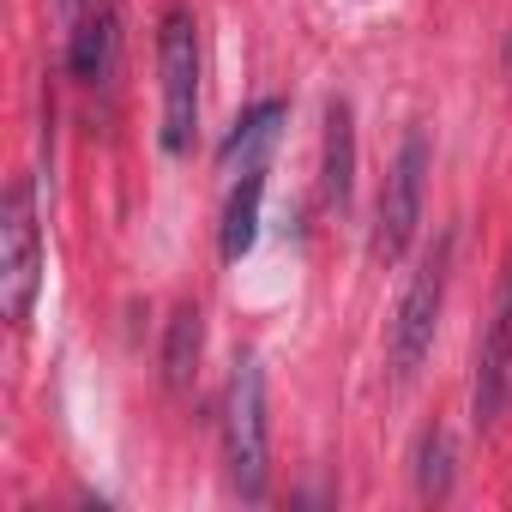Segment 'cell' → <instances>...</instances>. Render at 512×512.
<instances>
[{"label":"cell","instance_id":"cell-6","mask_svg":"<svg viewBox=\"0 0 512 512\" xmlns=\"http://www.w3.org/2000/svg\"><path fill=\"white\" fill-rule=\"evenodd\" d=\"M67 25V67L85 85H109L115 55H121V7L115 0H61Z\"/></svg>","mask_w":512,"mask_h":512},{"label":"cell","instance_id":"cell-5","mask_svg":"<svg viewBox=\"0 0 512 512\" xmlns=\"http://www.w3.org/2000/svg\"><path fill=\"white\" fill-rule=\"evenodd\" d=\"M422 187H428V139L410 133L374 205V260H404V247L416 241V223H422Z\"/></svg>","mask_w":512,"mask_h":512},{"label":"cell","instance_id":"cell-9","mask_svg":"<svg viewBox=\"0 0 512 512\" xmlns=\"http://www.w3.org/2000/svg\"><path fill=\"white\" fill-rule=\"evenodd\" d=\"M320 187H326V205H350V187H356V115L344 97L326 103V163H320Z\"/></svg>","mask_w":512,"mask_h":512},{"label":"cell","instance_id":"cell-10","mask_svg":"<svg viewBox=\"0 0 512 512\" xmlns=\"http://www.w3.org/2000/svg\"><path fill=\"white\" fill-rule=\"evenodd\" d=\"M260 199H266V175H260V169H247V175L235 181L229 205H223V235H217V247H223V260H229V266L253 247V235H260Z\"/></svg>","mask_w":512,"mask_h":512},{"label":"cell","instance_id":"cell-8","mask_svg":"<svg viewBox=\"0 0 512 512\" xmlns=\"http://www.w3.org/2000/svg\"><path fill=\"white\" fill-rule=\"evenodd\" d=\"M284 121H290V109H284L278 97L253 103V109H247V115L229 127V139H223V151H217V157H223V169H229V175H235V169H241V175H247V169H260V157L278 145Z\"/></svg>","mask_w":512,"mask_h":512},{"label":"cell","instance_id":"cell-1","mask_svg":"<svg viewBox=\"0 0 512 512\" xmlns=\"http://www.w3.org/2000/svg\"><path fill=\"white\" fill-rule=\"evenodd\" d=\"M157 73H163V151L181 157L199 133V25H193L187 7L163 13Z\"/></svg>","mask_w":512,"mask_h":512},{"label":"cell","instance_id":"cell-11","mask_svg":"<svg viewBox=\"0 0 512 512\" xmlns=\"http://www.w3.org/2000/svg\"><path fill=\"white\" fill-rule=\"evenodd\" d=\"M199 350H205V314H199L193 302H181V308L169 314V338H163V380H169L175 392L193 380Z\"/></svg>","mask_w":512,"mask_h":512},{"label":"cell","instance_id":"cell-3","mask_svg":"<svg viewBox=\"0 0 512 512\" xmlns=\"http://www.w3.org/2000/svg\"><path fill=\"white\" fill-rule=\"evenodd\" d=\"M43 290V235H37V193L31 181L7 187V205H0V308H7L13 326L31 320Z\"/></svg>","mask_w":512,"mask_h":512},{"label":"cell","instance_id":"cell-12","mask_svg":"<svg viewBox=\"0 0 512 512\" xmlns=\"http://www.w3.org/2000/svg\"><path fill=\"white\" fill-rule=\"evenodd\" d=\"M416 488H422V500H446L452 494V434L446 428L422 434V446H416Z\"/></svg>","mask_w":512,"mask_h":512},{"label":"cell","instance_id":"cell-7","mask_svg":"<svg viewBox=\"0 0 512 512\" xmlns=\"http://www.w3.org/2000/svg\"><path fill=\"white\" fill-rule=\"evenodd\" d=\"M506 392H512V253H506V272L494 290V314H488L482 344H476V386H470L476 422H494Z\"/></svg>","mask_w":512,"mask_h":512},{"label":"cell","instance_id":"cell-4","mask_svg":"<svg viewBox=\"0 0 512 512\" xmlns=\"http://www.w3.org/2000/svg\"><path fill=\"white\" fill-rule=\"evenodd\" d=\"M446 272H452V235H440L422 266L404 284V302L392 314V380H416L422 356L434 350V326H440V302H446Z\"/></svg>","mask_w":512,"mask_h":512},{"label":"cell","instance_id":"cell-2","mask_svg":"<svg viewBox=\"0 0 512 512\" xmlns=\"http://www.w3.org/2000/svg\"><path fill=\"white\" fill-rule=\"evenodd\" d=\"M223 458H229V482L260 500L266 494V374L253 356L235 362L229 374V398H223Z\"/></svg>","mask_w":512,"mask_h":512}]
</instances>
